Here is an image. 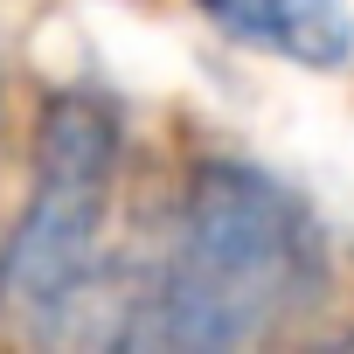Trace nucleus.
I'll use <instances>...</instances> for the list:
<instances>
[{
	"instance_id": "obj_1",
	"label": "nucleus",
	"mask_w": 354,
	"mask_h": 354,
	"mask_svg": "<svg viewBox=\"0 0 354 354\" xmlns=\"http://www.w3.org/2000/svg\"><path fill=\"white\" fill-rule=\"evenodd\" d=\"M333 299V236L306 188L236 146L181 167L160 236L125 285V347H271Z\"/></svg>"
},
{
	"instance_id": "obj_2",
	"label": "nucleus",
	"mask_w": 354,
	"mask_h": 354,
	"mask_svg": "<svg viewBox=\"0 0 354 354\" xmlns=\"http://www.w3.org/2000/svg\"><path fill=\"white\" fill-rule=\"evenodd\" d=\"M132 160V104L104 77H63L35 104L28 195L0 236V326L56 340L104 271L118 181Z\"/></svg>"
},
{
	"instance_id": "obj_3",
	"label": "nucleus",
	"mask_w": 354,
	"mask_h": 354,
	"mask_svg": "<svg viewBox=\"0 0 354 354\" xmlns=\"http://www.w3.org/2000/svg\"><path fill=\"white\" fill-rule=\"evenodd\" d=\"M236 49L292 63V70H347L354 63V8L347 0H188Z\"/></svg>"
}]
</instances>
